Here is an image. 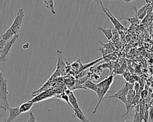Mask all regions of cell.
Masks as SVG:
<instances>
[{
    "mask_svg": "<svg viewBox=\"0 0 153 122\" xmlns=\"http://www.w3.org/2000/svg\"><path fill=\"white\" fill-rule=\"evenodd\" d=\"M25 17L24 10L23 8H19L16 14L15 18L7 30L1 35L2 39L8 41L11 39L14 35L19 34L20 29L22 24L23 20Z\"/></svg>",
    "mask_w": 153,
    "mask_h": 122,
    "instance_id": "6da1fadb",
    "label": "cell"
},
{
    "mask_svg": "<svg viewBox=\"0 0 153 122\" xmlns=\"http://www.w3.org/2000/svg\"><path fill=\"white\" fill-rule=\"evenodd\" d=\"M114 80V76L112 75L104 79L103 80H102L100 82L97 83V89L96 92L97 95V104H96V107H94L93 114H95L97 111V108L100 104L101 103L102 99H103L105 94L108 92V90L110 88L111 85L112 84Z\"/></svg>",
    "mask_w": 153,
    "mask_h": 122,
    "instance_id": "7a4b0ae2",
    "label": "cell"
},
{
    "mask_svg": "<svg viewBox=\"0 0 153 122\" xmlns=\"http://www.w3.org/2000/svg\"><path fill=\"white\" fill-rule=\"evenodd\" d=\"M7 96V80L4 77L0 70V108L4 111H7L11 108L8 102Z\"/></svg>",
    "mask_w": 153,
    "mask_h": 122,
    "instance_id": "3957f363",
    "label": "cell"
},
{
    "mask_svg": "<svg viewBox=\"0 0 153 122\" xmlns=\"http://www.w3.org/2000/svg\"><path fill=\"white\" fill-rule=\"evenodd\" d=\"M99 3L100 4V6L102 7V9L103 10V11L105 12V14H106V17L109 19V20L111 21V22L112 23L113 26H114L115 29L116 30H127L126 28L113 15V14L111 12V11L109 10L108 8L105 7L103 5V4L102 2L101 1H99Z\"/></svg>",
    "mask_w": 153,
    "mask_h": 122,
    "instance_id": "277c9868",
    "label": "cell"
},
{
    "mask_svg": "<svg viewBox=\"0 0 153 122\" xmlns=\"http://www.w3.org/2000/svg\"><path fill=\"white\" fill-rule=\"evenodd\" d=\"M19 36V34L14 35L10 40L7 41V43H5V46H4L3 49L1 51V55H0V62H4L6 60V58L8 54L9 51H10L12 46L15 43L16 40L18 38Z\"/></svg>",
    "mask_w": 153,
    "mask_h": 122,
    "instance_id": "5b68a950",
    "label": "cell"
},
{
    "mask_svg": "<svg viewBox=\"0 0 153 122\" xmlns=\"http://www.w3.org/2000/svg\"><path fill=\"white\" fill-rule=\"evenodd\" d=\"M68 96V98H69V102L71 105V108L73 109V110H75V109H78V108H79V105L78 104V102H77V99L76 98H75L73 92H72L71 90H69V89H67L66 90V92H65Z\"/></svg>",
    "mask_w": 153,
    "mask_h": 122,
    "instance_id": "8992f818",
    "label": "cell"
},
{
    "mask_svg": "<svg viewBox=\"0 0 153 122\" xmlns=\"http://www.w3.org/2000/svg\"><path fill=\"white\" fill-rule=\"evenodd\" d=\"M9 115L8 117L5 120V122H12L13 120H14L15 118H16L18 116H19L21 113L19 111V108H10L9 110Z\"/></svg>",
    "mask_w": 153,
    "mask_h": 122,
    "instance_id": "52a82bcc",
    "label": "cell"
},
{
    "mask_svg": "<svg viewBox=\"0 0 153 122\" xmlns=\"http://www.w3.org/2000/svg\"><path fill=\"white\" fill-rule=\"evenodd\" d=\"M99 31L102 32L103 35L105 36V37H106V39L108 40H111L112 37H113V30L112 29V27H110L108 29L105 28V27H102L101 26H98L96 27Z\"/></svg>",
    "mask_w": 153,
    "mask_h": 122,
    "instance_id": "ba28073f",
    "label": "cell"
},
{
    "mask_svg": "<svg viewBox=\"0 0 153 122\" xmlns=\"http://www.w3.org/2000/svg\"><path fill=\"white\" fill-rule=\"evenodd\" d=\"M74 111V114L72 115L73 117L77 118L79 119L81 122H89V121L87 120V118L85 117V115L81 111V110L79 108L73 110Z\"/></svg>",
    "mask_w": 153,
    "mask_h": 122,
    "instance_id": "9c48e42d",
    "label": "cell"
},
{
    "mask_svg": "<svg viewBox=\"0 0 153 122\" xmlns=\"http://www.w3.org/2000/svg\"><path fill=\"white\" fill-rule=\"evenodd\" d=\"M33 105V103L30 101H27V102L22 103L20 106L18 107L19 111L21 114L28 112L31 109Z\"/></svg>",
    "mask_w": 153,
    "mask_h": 122,
    "instance_id": "30bf717a",
    "label": "cell"
},
{
    "mask_svg": "<svg viewBox=\"0 0 153 122\" xmlns=\"http://www.w3.org/2000/svg\"><path fill=\"white\" fill-rule=\"evenodd\" d=\"M147 5H148V3H146L145 5H143L139 10H137L136 8L134 7V11L136 13V15H137L139 20H143L145 18V17L146 16V15L147 14L146 11Z\"/></svg>",
    "mask_w": 153,
    "mask_h": 122,
    "instance_id": "8fae6325",
    "label": "cell"
},
{
    "mask_svg": "<svg viewBox=\"0 0 153 122\" xmlns=\"http://www.w3.org/2000/svg\"><path fill=\"white\" fill-rule=\"evenodd\" d=\"M83 86L85 89H88L91 90H93L94 92H96L97 86V83H93L92 81L90 80H87L83 84Z\"/></svg>",
    "mask_w": 153,
    "mask_h": 122,
    "instance_id": "7c38bea8",
    "label": "cell"
},
{
    "mask_svg": "<svg viewBox=\"0 0 153 122\" xmlns=\"http://www.w3.org/2000/svg\"><path fill=\"white\" fill-rule=\"evenodd\" d=\"M43 3L45 5V7L49 9L51 12L53 14H56V11L54 9V3L53 0H44L43 1Z\"/></svg>",
    "mask_w": 153,
    "mask_h": 122,
    "instance_id": "4fadbf2b",
    "label": "cell"
},
{
    "mask_svg": "<svg viewBox=\"0 0 153 122\" xmlns=\"http://www.w3.org/2000/svg\"><path fill=\"white\" fill-rule=\"evenodd\" d=\"M122 19H125V20H127V21H128L130 22V23L131 24H136V23H139V19H138V17L136 15V13L135 12V16L134 17H130V18H124V17H123V18H120V20H122Z\"/></svg>",
    "mask_w": 153,
    "mask_h": 122,
    "instance_id": "5bb4252c",
    "label": "cell"
},
{
    "mask_svg": "<svg viewBox=\"0 0 153 122\" xmlns=\"http://www.w3.org/2000/svg\"><path fill=\"white\" fill-rule=\"evenodd\" d=\"M60 99H62L63 101H65L71 107V104H70V103L69 102L68 96V95L65 92L63 93L62 94H61V95H60Z\"/></svg>",
    "mask_w": 153,
    "mask_h": 122,
    "instance_id": "9a60e30c",
    "label": "cell"
},
{
    "mask_svg": "<svg viewBox=\"0 0 153 122\" xmlns=\"http://www.w3.org/2000/svg\"><path fill=\"white\" fill-rule=\"evenodd\" d=\"M149 120V115H148V108L145 109L143 116V122H148Z\"/></svg>",
    "mask_w": 153,
    "mask_h": 122,
    "instance_id": "2e32d148",
    "label": "cell"
},
{
    "mask_svg": "<svg viewBox=\"0 0 153 122\" xmlns=\"http://www.w3.org/2000/svg\"><path fill=\"white\" fill-rule=\"evenodd\" d=\"M148 115L149 118L151 120V122H153V106H151L148 108Z\"/></svg>",
    "mask_w": 153,
    "mask_h": 122,
    "instance_id": "e0dca14e",
    "label": "cell"
},
{
    "mask_svg": "<svg viewBox=\"0 0 153 122\" xmlns=\"http://www.w3.org/2000/svg\"><path fill=\"white\" fill-rule=\"evenodd\" d=\"M27 122H37L35 120V118L32 112H30L29 114V118L27 121Z\"/></svg>",
    "mask_w": 153,
    "mask_h": 122,
    "instance_id": "ac0fdd59",
    "label": "cell"
},
{
    "mask_svg": "<svg viewBox=\"0 0 153 122\" xmlns=\"http://www.w3.org/2000/svg\"><path fill=\"white\" fill-rule=\"evenodd\" d=\"M6 43H7V41H5L3 39L0 40V51H2V49H3V48L5 46Z\"/></svg>",
    "mask_w": 153,
    "mask_h": 122,
    "instance_id": "d6986e66",
    "label": "cell"
},
{
    "mask_svg": "<svg viewBox=\"0 0 153 122\" xmlns=\"http://www.w3.org/2000/svg\"><path fill=\"white\" fill-rule=\"evenodd\" d=\"M29 48V43L28 42H26L25 44H24L23 46H22V48L23 49H27Z\"/></svg>",
    "mask_w": 153,
    "mask_h": 122,
    "instance_id": "ffe728a7",
    "label": "cell"
},
{
    "mask_svg": "<svg viewBox=\"0 0 153 122\" xmlns=\"http://www.w3.org/2000/svg\"><path fill=\"white\" fill-rule=\"evenodd\" d=\"M3 115H4V114H1V115H0V119H1V118H2V116H3Z\"/></svg>",
    "mask_w": 153,
    "mask_h": 122,
    "instance_id": "44dd1931",
    "label": "cell"
},
{
    "mask_svg": "<svg viewBox=\"0 0 153 122\" xmlns=\"http://www.w3.org/2000/svg\"><path fill=\"white\" fill-rule=\"evenodd\" d=\"M124 122H131V121H130V120H126Z\"/></svg>",
    "mask_w": 153,
    "mask_h": 122,
    "instance_id": "7402d4cb",
    "label": "cell"
},
{
    "mask_svg": "<svg viewBox=\"0 0 153 122\" xmlns=\"http://www.w3.org/2000/svg\"><path fill=\"white\" fill-rule=\"evenodd\" d=\"M2 122H5V121H2Z\"/></svg>",
    "mask_w": 153,
    "mask_h": 122,
    "instance_id": "603a6c76",
    "label": "cell"
},
{
    "mask_svg": "<svg viewBox=\"0 0 153 122\" xmlns=\"http://www.w3.org/2000/svg\"><path fill=\"white\" fill-rule=\"evenodd\" d=\"M140 122H143V121H140Z\"/></svg>",
    "mask_w": 153,
    "mask_h": 122,
    "instance_id": "cb8c5ba5",
    "label": "cell"
},
{
    "mask_svg": "<svg viewBox=\"0 0 153 122\" xmlns=\"http://www.w3.org/2000/svg\"><path fill=\"white\" fill-rule=\"evenodd\" d=\"M0 52H1V51H0Z\"/></svg>",
    "mask_w": 153,
    "mask_h": 122,
    "instance_id": "d4e9b609",
    "label": "cell"
},
{
    "mask_svg": "<svg viewBox=\"0 0 153 122\" xmlns=\"http://www.w3.org/2000/svg\"><path fill=\"white\" fill-rule=\"evenodd\" d=\"M148 122H149V121H148Z\"/></svg>",
    "mask_w": 153,
    "mask_h": 122,
    "instance_id": "484cf974",
    "label": "cell"
}]
</instances>
